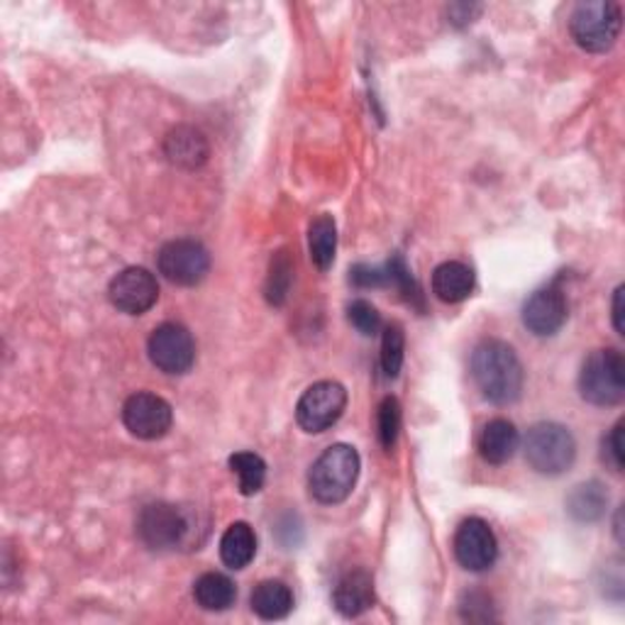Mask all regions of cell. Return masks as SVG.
<instances>
[{
    "label": "cell",
    "mask_w": 625,
    "mask_h": 625,
    "mask_svg": "<svg viewBox=\"0 0 625 625\" xmlns=\"http://www.w3.org/2000/svg\"><path fill=\"white\" fill-rule=\"evenodd\" d=\"M476 286L474 269L464 262H443L433 272V293L443 303H462Z\"/></svg>",
    "instance_id": "2e32d148"
},
{
    "label": "cell",
    "mask_w": 625,
    "mask_h": 625,
    "mask_svg": "<svg viewBox=\"0 0 625 625\" xmlns=\"http://www.w3.org/2000/svg\"><path fill=\"white\" fill-rule=\"evenodd\" d=\"M309 250L313 264L321 269V272H327V269L333 266L337 252V225L333 215L323 213L313 220L309 228Z\"/></svg>",
    "instance_id": "7402d4cb"
},
{
    "label": "cell",
    "mask_w": 625,
    "mask_h": 625,
    "mask_svg": "<svg viewBox=\"0 0 625 625\" xmlns=\"http://www.w3.org/2000/svg\"><path fill=\"white\" fill-rule=\"evenodd\" d=\"M147 354L159 372L181 376L191 372L195 362V340L181 323H162L147 340Z\"/></svg>",
    "instance_id": "52a82bcc"
},
{
    "label": "cell",
    "mask_w": 625,
    "mask_h": 625,
    "mask_svg": "<svg viewBox=\"0 0 625 625\" xmlns=\"http://www.w3.org/2000/svg\"><path fill=\"white\" fill-rule=\"evenodd\" d=\"M621 513H623V511H618V513H616V528H614V531H616V541H618V543H623V528H621Z\"/></svg>",
    "instance_id": "f546056e"
},
{
    "label": "cell",
    "mask_w": 625,
    "mask_h": 625,
    "mask_svg": "<svg viewBox=\"0 0 625 625\" xmlns=\"http://www.w3.org/2000/svg\"><path fill=\"white\" fill-rule=\"evenodd\" d=\"M401 421H403V413H401V403L396 396H386L382 401V406H379V443L386 452H391L399 443V435H401Z\"/></svg>",
    "instance_id": "cb8c5ba5"
},
{
    "label": "cell",
    "mask_w": 625,
    "mask_h": 625,
    "mask_svg": "<svg viewBox=\"0 0 625 625\" xmlns=\"http://www.w3.org/2000/svg\"><path fill=\"white\" fill-rule=\"evenodd\" d=\"M525 460L543 476L565 474L577 460V443L565 425L543 421L525 435Z\"/></svg>",
    "instance_id": "5b68a950"
},
{
    "label": "cell",
    "mask_w": 625,
    "mask_h": 625,
    "mask_svg": "<svg viewBox=\"0 0 625 625\" xmlns=\"http://www.w3.org/2000/svg\"><path fill=\"white\" fill-rule=\"evenodd\" d=\"M250 606L262 621H281L293 611V592L279 579H264L254 586Z\"/></svg>",
    "instance_id": "ac0fdd59"
},
{
    "label": "cell",
    "mask_w": 625,
    "mask_h": 625,
    "mask_svg": "<svg viewBox=\"0 0 625 625\" xmlns=\"http://www.w3.org/2000/svg\"><path fill=\"white\" fill-rule=\"evenodd\" d=\"M569 303L565 291L557 286H545L535 291L523 305V325L537 337H550L562 330L567 323Z\"/></svg>",
    "instance_id": "4fadbf2b"
},
{
    "label": "cell",
    "mask_w": 625,
    "mask_h": 625,
    "mask_svg": "<svg viewBox=\"0 0 625 625\" xmlns=\"http://www.w3.org/2000/svg\"><path fill=\"white\" fill-rule=\"evenodd\" d=\"M623 296H625V286H618L614 293V327L618 335H625V321H623Z\"/></svg>",
    "instance_id": "f1b7e54d"
},
{
    "label": "cell",
    "mask_w": 625,
    "mask_h": 625,
    "mask_svg": "<svg viewBox=\"0 0 625 625\" xmlns=\"http://www.w3.org/2000/svg\"><path fill=\"white\" fill-rule=\"evenodd\" d=\"M230 470L238 476L242 496H254L264 488L266 462L260 455H254V452H235L230 457Z\"/></svg>",
    "instance_id": "603a6c76"
},
{
    "label": "cell",
    "mask_w": 625,
    "mask_h": 625,
    "mask_svg": "<svg viewBox=\"0 0 625 625\" xmlns=\"http://www.w3.org/2000/svg\"><path fill=\"white\" fill-rule=\"evenodd\" d=\"M291 276H293V266L289 262V256H286V252H279L276 260L272 262V274H269V281H266L269 303H274V305L284 303L289 286H291Z\"/></svg>",
    "instance_id": "484cf974"
},
{
    "label": "cell",
    "mask_w": 625,
    "mask_h": 625,
    "mask_svg": "<svg viewBox=\"0 0 625 625\" xmlns=\"http://www.w3.org/2000/svg\"><path fill=\"white\" fill-rule=\"evenodd\" d=\"M193 598L203 611H228L238 598V586L220 572H205L193 584Z\"/></svg>",
    "instance_id": "ffe728a7"
},
{
    "label": "cell",
    "mask_w": 625,
    "mask_h": 625,
    "mask_svg": "<svg viewBox=\"0 0 625 625\" xmlns=\"http://www.w3.org/2000/svg\"><path fill=\"white\" fill-rule=\"evenodd\" d=\"M623 28V10L614 0H586L572 10L569 32L584 52L604 54L616 44Z\"/></svg>",
    "instance_id": "3957f363"
},
{
    "label": "cell",
    "mask_w": 625,
    "mask_h": 625,
    "mask_svg": "<svg viewBox=\"0 0 625 625\" xmlns=\"http://www.w3.org/2000/svg\"><path fill=\"white\" fill-rule=\"evenodd\" d=\"M521 445V435L516 425L506 419H494L484 425L480 435V455L488 464H506L513 460Z\"/></svg>",
    "instance_id": "e0dca14e"
},
{
    "label": "cell",
    "mask_w": 625,
    "mask_h": 625,
    "mask_svg": "<svg viewBox=\"0 0 625 625\" xmlns=\"http://www.w3.org/2000/svg\"><path fill=\"white\" fill-rule=\"evenodd\" d=\"M403 352H406V337L399 323H391L384 327L382 337V370L389 379H396L403 366Z\"/></svg>",
    "instance_id": "d4e9b609"
},
{
    "label": "cell",
    "mask_w": 625,
    "mask_h": 625,
    "mask_svg": "<svg viewBox=\"0 0 625 625\" xmlns=\"http://www.w3.org/2000/svg\"><path fill=\"white\" fill-rule=\"evenodd\" d=\"M623 427H625V423L618 421L614 425V431H611L604 437V462H608V467L614 470L616 474L623 472V460H625V452H623Z\"/></svg>",
    "instance_id": "83f0119b"
},
{
    "label": "cell",
    "mask_w": 625,
    "mask_h": 625,
    "mask_svg": "<svg viewBox=\"0 0 625 625\" xmlns=\"http://www.w3.org/2000/svg\"><path fill=\"white\" fill-rule=\"evenodd\" d=\"M472 379L488 403L511 406L523 394L525 372L508 342L488 337L472 352Z\"/></svg>",
    "instance_id": "6da1fadb"
},
{
    "label": "cell",
    "mask_w": 625,
    "mask_h": 625,
    "mask_svg": "<svg viewBox=\"0 0 625 625\" xmlns=\"http://www.w3.org/2000/svg\"><path fill=\"white\" fill-rule=\"evenodd\" d=\"M189 518L179 506L164 504H147L138 516V535L140 541L150 550H174L179 547L189 535Z\"/></svg>",
    "instance_id": "9c48e42d"
},
{
    "label": "cell",
    "mask_w": 625,
    "mask_h": 625,
    "mask_svg": "<svg viewBox=\"0 0 625 625\" xmlns=\"http://www.w3.org/2000/svg\"><path fill=\"white\" fill-rule=\"evenodd\" d=\"M122 423L134 437L159 440L171 431L174 411L162 396L140 391V394H132L122 406Z\"/></svg>",
    "instance_id": "8fae6325"
},
{
    "label": "cell",
    "mask_w": 625,
    "mask_h": 625,
    "mask_svg": "<svg viewBox=\"0 0 625 625\" xmlns=\"http://www.w3.org/2000/svg\"><path fill=\"white\" fill-rule=\"evenodd\" d=\"M579 394L592 406H618L625 399V360L618 350H596L584 360L579 372Z\"/></svg>",
    "instance_id": "277c9868"
},
{
    "label": "cell",
    "mask_w": 625,
    "mask_h": 625,
    "mask_svg": "<svg viewBox=\"0 0 625 625\" xmlns=\"http://www.w3.org/2000/svg\"><path fill=\"white\" fill-rule=\"evenodd\" d=\"M606 506H608V494L598 482H586L574 486V492L567 498L569 516L579 523L602 521Z\"/></svg>",
    "instance_id": "44dd1931"
},
{
    "label": "cell",
    "mask_w": 625,
    "mask_h": 625,
    "mask_svg": "<svg viewBox=\"0 0 625 625\" xmlns=\"http://www.w3.org/2000/svg\"><path fill=\"white\" fill-rule=\"evenodd\" d=\"M108 299L120 313L144 315L159 301L157 276L144 266H128L110 281Z\"/></svg>",
    "instance_id": "30bf717a"
},
{
    "label": "cell",
    "mask_w": 625,
    "mask_h": 625,
    "mask_svg": "<svg viewBox=\"0 0 625 625\" xmlns=\"http://www.w3.org/2000/svg\"><path fill=\"white\" fill-rule=\"evenodd\" d=\"M333 604L340 616L357 618L374 606V579L370 572L354 569L345 574L335 586Z\"/></svg>",
    "instance_id": "5bb4252c"
},
{
    "label": "cell",
    "mask_w": 625,
    "mask_h": 625,
    "mask_svg": "<svg viewBox=\"0 0 625 625\" xmlns=\"http://www.w3.org/2000/svg\"><path fill=\"white\" fill-rule=\"evenodd\" d=\"M157 266L169 284L195 286L211 272V254L199 240H171L159 250Z\"/></svg>",
    "instance_id": "ba28073f"
},
{
    "label": "cell",
    "mask_w": 625,
    "mask_h": 625,
    "mask_svg": "<svg viewBox=\"0 0 625 625\" xmlns=\"http://www.w3.org/2000/svg\"><path fill=\"white\" fill-rule=\"evenodd\" d=\"M256 555V535L250 523L238 521L220 537V560L228 569H244Z\"/></svg>",
    "instance_id": "d6986e66"
},
{
    "label": "cell",
    "mask_w": 625,
    "mask_h": 625,
    "mask_svg": "<svg viewBox=\"0 0 625 625\" xmlns=\"http://www.w3.org/2000/svg\"><path fill=\"white\" fill-rule=\"evenodd\" d=\"M362 460L352 445L337 443L327 447L321 457L313 462L309 472V488L317 504L337 506L347 501L354 484L360 480Z\"/></svg>",
    "instance_id": "7a4b0ae2"
},
{
    "label": "cell",
    "mask_w": 625,
    "mask_h": 625,
    "mask_svg": "<svg viewBox=\"0 0 625 625\" xmlns=\"http://www.w3.org/2000/svg\"><path fill=\"white\" fill-rule=\"evenodd\" d=\"M347 317H350V323L366 337H372L379 333V330H382V313H379L374 305L364 299H357L347 305Z\"/></svg>",
    "instance_id": "4316f807"
},
{
    "label": "cell",
    "mask_w": 625,
    "mask_h": 625,
    "mask_svg": "<svg viewBox=\"0 0 625 625\" xmlns=\"http://www.w3.org/2000/svg\"><path fill=\"white\" fill-rule=\"evenodd\" d=\"M164 154L171 164L181 169H199L205 164L211 147L205 134L191 125H179L164 138Z\"/></svg>",
    "instance_id": "9a60e30c"
},
{
    "label": "cell",
    "mask_w": 625,
    "mask_h": 625,
    "mask_svg": "<svg viewBox=\"0 0 625 625\" xmlns=\"http://www.w3.org/2000/svg\"><path fill=\"white\" fill-rule=\"evenodd\" d=\"M455 557L467 572H486L498 560V541L492 525L482 518H467L455 533Z\"/></svg>",
    "instance_id": "7c38bea8"
},
{
    "label": "cell",
    "mask_w": 625,
    "mask_h": 625,
    "mask_svg": "<svg viewBox=\"0 0 625 625\" xmlns=\"http://www.w3.org/2000/svg\"><path fill=\"white\" fill-rule=\"evenodd\" d=\"M347 409V391L337 382H317L303 391L296 403V421L305 433L321 435L330 431Z\"/></svg>",
    "instance_id": "8992f818"
}]
</instances>
